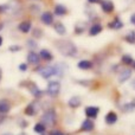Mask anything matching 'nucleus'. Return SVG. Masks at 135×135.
<instances>
[{
    "mask_svg": "<svg viewBox=\"0 0 135 135\" xmlns=\"http://www.w3.org/2000/svg\"><path fill=\"white\" fill-rule=\"evenodd\" d=\"M56 47L63 56L66 57H74L77 54V47L71 40H65V39H58L56 40Z\"/></svg>",
    "mask_w": 135,
    "mask_h": 135,
    "instance_id": "obj_1",
    "label": "nucleus"
},
{
    "mask_svg": "<svg viewBox=\"0 0 135 135\" xmlns=\"http://www.w3.org/2000/svg\"><path fill=\"white\" fill-rule=\"evenodd\" d=\"M36 71H38V74L43 77V78H50L51 76H58L62 77L63 76V70L59 65H43L36 69Z\"/></svg>",
    "mask_w": 135,
    "mask_h": 135,
    "instance_id": "obj_2",
    "label": "nucleus"
},
{
    "mask_svg": "<svg viewBox=\"0 0 135 135\" xmlns=\"http://www.w3.org/2000/svg\"><path fill=\"white\" fill-rule=\"evenodd\" d=\"M56 120H57L56 112H55L54 109H49L43 114L42 123L44 124L45 127H52L55 123H56Z\"/></svg>",
    "mask_w": 135,
    "mask_h": 135,
    "instance_id": "obj_3",
    "label": "nucleus"
},
{
    "mask_svg": "<svg viewBox=\"0 0 135 135\" xmlns=\"http://www.w3.org/2000/svg\"><path fill=\"white\" fill-rule=\"evenodd\" d=\"M46 91L50 96L56 97V96L59 94V91H61V84H59V82L51 81L49 84H47V90Z\"/></svg>",
    "mask_w": 135,
    "mask_h": 135,
    "instance_id": "obj_4",
    "label": "nucleus"
},
{
    "mask_svg": "<svg viewBox=\"0 0 135 135\" xmlns=\"http://www.w3.org/2000/svg\"><path fill=\"white\" fill-rule=\"evenodd\" d=\"M100 4H101V8H102V11L105 12V13H112L115 8L114 2L110 1V0H101Z\"/></svg>",
    "mask_w": 135,
    "mask_h": 135,
    "instance_id": "obj_5",
    "label": "nucleus"
},
{
    "mask_svg": "<svg viewBox=\"0 0 135 135\" xmlns=\"http://www.w3.org/2000/svg\"><path fill=\"white\" fill-rule=\"evenodd\" d=\"M40 20H42V23L45 24V25H51V24L54 23V14L49 11L43 12L42 16H40Z\"/></svg>",
    "mask_w": 135,
    "mask_h": 135,
    "instance_id": "obj_6",
    "label": "nucleus"
},
{
    "mask_svg": "<svg viewBox=\"0 0 135 135\" xmlns=\"http://www.w3.org/2000/svg\"><path fill=\"white\" fill-rule=\"evenodd\" d=\"M100 113V108L98 107H94V105H90V107L85 108V115L89 117V119H96Z\"/></svg>",
    "mask_w": 135,
    "mask_h": 135,
    "instance_id": "obj_7",
    "label": "nucleus"
},
{
    "mask_svg": "<svg viewBox=\"0 0 135 135\" xmlns=\"http://www.w3.org/2000/svg\"><path fill=\"white\" fill-rule=\"evenodd\" d=\"M11 110V104L6 98H1L0 100V115H5Z\"/></svg>",
    "mask_w": 135,
    "mask_h": 135,
    "instance_id": "obj_8",
    "label": "nucleus"
},
{
    "mask_svg": "<svg viewBox=\"0 0 135 135\" xmlns=\"http://www.w3.org/2000/svg\"><path fill=\"white\" fill-rule=\"evenodd\" d=\"M28 90H30V93L32 94L36 98L42 97V95H43V91L40 90L35 83H28Z\"/></svg>",
    "mask_w": 135,
    "mask_h": 135,
    "instance_id": "obj_9",
    "label": "nucleus"
},
{
    "mask_svg": "<svg viewBox=\"0 0 135 135\" xmlns=\"http://www.w3.org/2000/svg\"><path fill=\"white\" fill-rule=\"evenodd\" d=\"M27 62L31 64H35V65H37V64H39V61H40V57L39 55H37V52H33V51H30L27 54Z\"/></svg>",
    "mask_w": 135,
    "mask_h": 135,
    "instance_id": "obj_10",
    "label": "nucleus"
},
{
    "mask_svg": "<svg viewBox=\"0 0 135 135\" xmlns=\"http://www.w3.org/2000/svg\"><path fill=\"white\" fill-rule=\"evenodd\" d=\"M31 27H32V25H31V21L30 20H24V21H21V23L18 25L19 31H20V32H23V33L30 32Z\"/></svg>",
    "mask_w": 135,
    "mask_h": 135,
    "instance_id": "obj_11",
    "label": "nucleus"
},
{
    "mask_svg": "<svg viewBox=\"0 0 135 135\" xmlns=\"http://www.w3.org/2000/svg\"><path fill=\"white\" fill-rule=\"evenodd\" d=\"M132 77V70L131 69H124L121 71V74L119 75V82L120 83H123L127 79H129Z\"/></svg>",
    "mask_w": 135,
    "mask_h": 135,
    "instance_id": "obj_12",
    "label": "nucleus"
},
{
    "mask_svg": "<svg viewBox=\"0 0 135 135\" xmlns=\"http://www.w3.org/2000/svg\"><path fill=\"white\" fill-rule=\"evenodd\" d=\"M94 122L91 121L90 119H88V120H84L83 122H82V126H81V129L82 131H84V132H91L94 129Z\"/></svg>",
    "mask_w": 135,
    "mask_h": 135,
    "instance_id": "obj_13",
    "label": "nucleus"
},
{
    "mask_svg": "<svg viewBox=\"0 0 135 135\" xmlns=\"http://www.w3.org/2000/svg\"><path fill=\"white\" fill-rule=\"evenodd\" d=\"M108 26H109L110 28H114V30H120V28L123 27V21H121L119 17H116L113 21H110Z\"/></svg>",
    "mask_w": 135,
    "mask_h": 135,
    "instance_id": "obj_14",
    "label": "nucleus"
},
{
    "mask_svg": "<svg viewBox=\"0 0 135 135\" xmlns=\"http://www.w3.org/2000/svg\"><path fill=\"white\" fill-rule=\"evenodd\" d=\"M39 57L42 59H44V61H52V59H54V56H52V54L49 51V50H46V49L40 50Z\"/></svg>",
    "mask_w": 135,
    "mask_h": 135,
    "instance_id": "obj_15",
    "label": "nucleus"
},
{
    "mask_svg": "<svg viewBox=\"0 0 135 135\" xmlns=\"http://www.w3.org/2000/svg\"><path fill=\"white\" fill-rule=\"evenodd\" d=\"M116 121H117V115H116V113L109 112L107 115H105V122H107L108 124H114Z\"/></svg>",
    "mask_w": 135,
    "mask_h": 135,
    "instance_id": "obj_16",
    "label": "nucleus"
},
{
    "mask_svg": "<svg viewBox=\"0 0 135 135\" xmlns=\"http://www.w3.org/2000/svg\"><path fill=\"white\" fill-rule=\"evenodd\" d=\"M68 103H69L70 108H78L79 105H81L82 101H81V97H78V96H74V97L70 98Z\"/></svg>",
    "mask_w": 135,
    "mask_h": 135,
    "instance_id": "obj_17",
    "label": "nucleus"
},
{
    "mask_svg": "<svg viewBox=\"0 0 135 135\" xmlns=\"http://www.w3.org/2000/svg\"><path fill=\"white\" fill-rule=\"evenodd\" d=\"M38 108L36 107V103H30L27 107L25 108V114L28 115V116H33V115L37 113Z\"/></svg>",
    "mask_w": 135,
    "mask_h": 135,
    "instance_id": "obj_18",
    "label": "nucleus"
},
{
    "mask_svg": "<svg viewBox=\"0 0 135 135\" xmlns=\"http://www.w3.org/2000/svg\"><path fill=\"white\" fill-rule=\"evenodd\" d=\"M77 66H78V69H81V70H89V69H91V68H93V63H91L90 61L83 59V61L78 62Z\"/></svg>",
    "mask_w": 135,
    "mask_h": 135,
    "instance_id": "obj_19",
    "label": "nucleus"
},
{
    "mask_svg": "<svg viewBox=\"0 0 135 135\" xmlns=\"http://www.w3.org/2000/svg\"><path fill=\"white\" fill-rule=\"evenodd\" d=\"M101 31H102V25L101 24H94V25H91L90 30H89V35L96 36L98 33H101Z\"/></svg>",
    "mask_w": 135,
    "mask_h": 135,
    "instance_id": "obj_20",
    "label": "nucleus"
},
{
    "mask_svg": "<svg viewBox=\"0 0 135 135\" xmlns=\"http://www.w3.org/2000/svg\"><path fill=\"white\" fill-rule=\"evenodd\" d=\"M55 31H56L58 35L63 36V35H65L66 28H65V26H64L62 23H56V24H55Z\"/></svg>",
    "mask_w": 135,
    "mask_h": 135,
    "instance_id": "obj_21",
    "label": "nucleus"
},
{
    "mask_svg": "<svg viewBox=\"0 0 135 135\" xmlns=\"http://www.w3.org/2000/svg\"><path fill=\"white\" fill-rule=\"evenodd\" d=\"M66 13V7L63 5H56L55 6V14L56 16H64Z\"/></svg>",
    "mask_w": 135,
    "mask_h": 135,
    "instance_id": "obj_22",
    "label": "nucleus"
},
{
    "mask_svg": "<svg viewBox=\"0 0 135 135\" xmlns=\"http://www.w3.org/2000/svg\"><path fill=\"white\" fill-rule=\"evenodd\" d=\"M33 131H35V133L44 134V133H45V131H46V127H45L44 124L42 123V122H39V123L35 124V128H33Z\"/></svg>",
    "mask_w": 135,
    "mask_h": 135,
    "instance_id": "obj_23",
    "label": "nucleus"
},
{
    "mask_svg": "<svg viewBox=\"0 0 135 135\" xmlns=\"http://www.w3.org/2000/svg\"><path fill=\"white\" fill-rule=\"evenodd\" d=\"M124 39H126V42H128L129 44H134V43H135V32H134V31L128 32V33H127V36L124 37Z\"/></svg>",
    "mask_w": 135,
    "mask_h": 135,
    "instance_id": "obj_24",
    "label": "nucleus"
},
{
    "mask_svg": "<svg viewBox=\"0 0 135 135\" xmlns=\"http://www.w3.org/2000/svg\"><path fill=\"white\" fill-rule=\"evenodd\" d=\"M133 58H132V56H129V55H124V56H122V63H124L126 65H131V64H133Z\"/></svg>",
    "mask_w": 135,
    "mask_h": 135,
    "instance_id": "obj_25",
    "label": "nucleus"
},
{
    "mask_svg": "<svg viewBox=\"0 0 135 135\" xmlns=\"http://www.w3.org/2000/svg\"><path fill=\"white\" fill-rule=\"evenodd\" d=\"M133 105L131 104V103H127V104L123 105V110L124 112H133Z\"/></svg>",
    "mask_w": 135,
    "mask_h": 135,
    "instance_id": "obj_26",
    "label": "nucleus"
},
{
    "mask_svg": "<svg viewBox=\"0 0 135 135\" xmlns=\"http://www.w3.org/2000/svg\"><path fill=\"white\" fill-rule=\"evenodd\" d=\"M27 45H28L27 47H30V49H35V47H37V43H35L32 39L27 40Z\"/></svg>",
    "mask_w": 135,
    "mask_h": 135,
    "instance_id": "obj_27",
    "label": "nucleus"
},
{
    "mask_svg": "<svg viewBox=\"0 0 135 135\" xmlns=\"http://www.w3.org/2000/svg\"><path fill=\"white\" fill-rule=\"evenodd\" d=\"M21 50V47L19 46V45H12L11 47H9V51H20Z\"/></svg>",
    "mask_w": 135,
    "mask_h": 135,
    "instance_id": "obj_28",
    "label": "nucleus"
},
{
    "mask_svg": "<svg viewBox=\"0 0 135 135\" xmlns=\"http://www.w3.org/2000/svg\"><path fill=\"white\" fill-rule=\"evenodd\" d=\"M8 11V6L7 5H0V13H4V12Z\"/></svg>",
    "mask_w": 135,
    "mask_h": 135,
    "instance_id": "obj_29",
    "label": "nucleus"
},
{
    "mask_svg": "<svg viewBox=\"0 0 135 135\" xmlns=\"http://www.w3.org/2000/svg\"><path fill=\"white\" fill-rule=\"evenodd\" d=\"M49 135H65V134L61 131H52V132H50Z\"/></svg>",
    "mask_w": 135,
    "mask_h": 135,
    "instance_id": "obj_30",
    "label": "nucleus"
},
{
    "mask_svg": "<svg viewBox=\"0 0 135 135\" xmlns=\"http://www.w3.org/2000/svg\"><path fill=\"white\" fill-rule=\"evenodd\" d=\"M19 69H20L21 71H26V70H27V64H25V63L20 64V65H19Z\"/></svg>",
    "mask_w": 135,
    "mask_h": 135,
    "instance_id": "obj_31",
    "label": "nucleus"
},
{
    "mask_svg": "<svg viewBox=\"0 0 135 135\" xmlns=\"http://www.w3.org/2000/svg\"><path fill=\"white\" fill-rule=\"evenodd\" d=\"M90 4H98V2H101V0H88Z\"/></svg>",
    "mask_w": 135,
    "mask_h": 135,
    "instance_id": "obj_32",
    "label": "nucleus"
},
{
    "mask_svg": "<svg viewBox=\"0 0 135 135\" xmlns=\"http://www.w3.org/2000/svg\"><path fill=\"white\" fill-rule=\"evenodd\" d=\"M131 23H132V24H135V13L131 17Z\"/></svg>",
    "mask_w": 135,
    "mask_h": 135,
    "instance_id": "obj_33",
    "label": "nucleus"
},
{
    "mask_svg": "<svg viewBox=\"0 0 135 135\" xmlns=\"http://www.w3.org/2000/svg\"><path fill=\"white\" fill-rule=\"evenodd\" d=\"M131 104H132V105H133V107L135 108V98H134V100H133V101H132V102H131Z\"/></svg>",
    "mask_w": 135,
    "mask_h": 135,
    "instance_id": "obj_34",
    "label": "nucleus"
},
{
    "mask_svg": "<svg viewBox=\"0 0 135 135\" xmlns=\"http://www.w3.org/2000/svg\"><path fill=\"white\" fill-rule=\"evenodd\" d=\"M2 42H4V40H2V37H1V36H0V46H1V45H2Z\"/></svg>",
    "mask_w": 135,
    "mask_h": 135,
    "instance_id": "obj_35",
    "label": "nucleus"
},
{
    "mask_svg": "<svg viewBox=\"0 0 135 135\" xmlns=\"http://www.w3.org/2000/svg\"><path fill=\"white\" fill-rule=\"evenodd\" d=\"M1 77H2V72H1V69H0V81H1Z\"/></svg>",
    "mask_w": 135,
    "mask_h": 135,
    "instance_id": "obj_36",
    "label": "nucleus"
},
{
    "mask_svg": "<svg viewBox=\"0 0 135 135\" xmlns=\"http://www.w3.org/2000/svg\"><path fill=\"white\" fill-rule=\"evenodd\" d=\"M19 135H27V134H25V133H20Z\"/></svg>",
    "mask_w": 135,
    "mask_h": 135,
    "instance_id": "obj_37",
    "label": "nucleus"
},
{
    "mask_svg": "<svg viewBox=\"0 0 135 135\" xmlns=\"http://www.w3.org/2000/svg\"><path fill=\"white\" fill-rule=\"evenodd\" d=\"M133 66H134V69H135V62H133Z\"/></svg>",
    "mask_w": 135,
    "mask_h": 135,
    "instance_id": "obj_38",
    "label": "nucleus"
}]
</instances>
